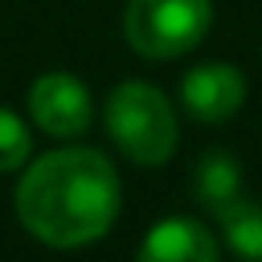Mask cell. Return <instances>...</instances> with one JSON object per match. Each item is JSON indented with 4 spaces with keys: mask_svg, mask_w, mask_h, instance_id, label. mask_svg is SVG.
<instances>
[{
    "mask_svg": "<svg viewBox=\"0 0 262 262\" xmlns=\"http://www.w3.org/2000/svg\"><path fill=\"white\" fill-rule=\"evenodd\" d=\"M119 201V172L94 147L40 155L15 190L22 226L47 248L94 244L115 223Z\"/></svg>",
    "mask_w": 262,
    "mask_h": 262,
    "instance_id": "cell-1",
    "label": "cell"
},
{
    "mask_svg": "<svg viewBox=\"0 0 262 262\" xmlns=\"http://www.w3.org/2000/svg\"><path fill=\"white\" fill-rule=\"evenodd\" d=\"M104 122H108V137L137 165H162L180 140V126L169 97L140 79L119 83L108 94Z\"/></svg>",
    "mask_w": 262,
    "mask_h": 262,
    "instance_id": "cell-2",
    "label": "cell"
},
{
    "mask_svg": "<svg viewBox=\"0 0 262 262\" xmlns=\"http://www.w3.org/2000/svg\"><path fill=\"white\" fill-rule=\"evenodd\" d=\"M212 26V0H129L126 40L140 58L165 61L194 51Z\"/></svg>",
    "mask_w": 262,
    "mask_h": 262,
    "instance_id": "cell-3",
    "label": "cell"
},
{
    "mask_svg": "<svg viewBox=\"0 0 262 262\" xmlns=\"http://www.w3.org/2000/svg\"><path fill=\"white\" fill-rule=\"evenodd\" d=\"M29 115L51 137H79L90 126V90L69 72H47L29 86Z\"/></svg>",
    "mask_w": 262,
    "mask_h": 262,
    "instance_id": "cell-4",
    "label": "cell"
},
{
    "mask_svg": "<svg viewBox=\"0 0 262 262\" xmlns=\"http://www.w3.org/2000/svg\"><path fill=\"white\" fill-rule=\"evenodd\" d=\"M244 94H248L244 76L223 61H205V65L190 69L180 83L183 108L198 122H208V126H219L230 115H237V108L244 104Z\"/></svg>",
    "mask_w": 262,
    "mask_h": 262,
    "instance_id": "cell-5",
    "label": "cell"
},
{
    "mask_svg": "<svg viewBox=\"0 0 262 262\" xmlns=\"http://www.w3.org/2000/svg\"><path fill=\"white\" fill-rule=\"evenodd\" d=\"M137 262H219V244L208 226L190 215H176L151 226L137 251Z\"/></svg>",
    "mask_w": 262,
    "mask_h": 262,
    "instance_id": "cell-6",
    "label": "cell"
},
{
    "mask_svg": "<svg viewBox=\"0 0 262 262\" xmlns=\"http://www.w3.org/2000/svg\"><path fill=\"white\" fill-rule=\"evenodd\" d=\"M194 198L215 215L219 208L233 205L241 198V162L223 151V147H212L198 158L194 165Z\"/></svg>",
    "mask_w": 262,
    "mask_h": 262,
    "instance_id": "cell-7",
    "label": "cell"
},
{
    "mask_svg": "<svg viewBox=\"0 0 262 262\" xmlns=\"http://www.w3.org/2000/svg\"><path fill=\"white\" fill-rule=\"evenodd\" d=\"M223 241L230 244V251L244 262H262V205L237 198L233 205L215 212Z\"/></svg>",
    "mask_w": 262,
    "mask_h": 262,
    "instance_id": "cell-8",
    "label": "cell"
},
{
    "mask_svg": "<svg viewBox=\"0 0 262 262\" xmlns=\"http://www.w3.org/2000/svg\"><path fill=\"white\" fill-rule=\"evenodd\" d=\"M29 151H33V137L26 122L15 112L0 108V172H15L18 165H26Z\"/></svg>",
    "mask_w": 262,
    "mask_h": 262,
    "instance_id": "cell-9",
    "label": "cell"
}]
</instances>
